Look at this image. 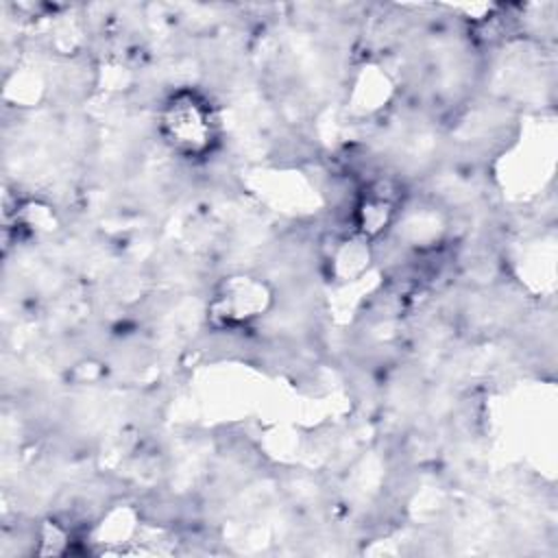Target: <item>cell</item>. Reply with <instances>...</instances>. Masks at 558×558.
I'll list each match as a JSON object with an SVG mask.
<instances>
[{"label":"cell","instance_id":"obj_1","mask_svg":"<svg viewBox=\"0 0 558 558\" xmlns=\"http://www.w3.org/2000/svg\"><path fill=\"white\" fill-rule=\"evenodd\" d=\"M161 144L179 159L201 163L222 146V118L216 100L196 85L170 89L157 107Z\"/></svg>","mask_w":558,"mask_h":558},{"label":"cell","instance_id":"obj_2","mask_svg":"<svg viewBox=\"0 0 558 558\" xmlns=\"http://www.w3.org/2000/svg\"><path fill=\"white\" fill-rule=\"evenodd\" d=\"M275 303L272 286L257 275L235 272L218 281L207 303V318L216 329L235 331L257 323Z\"/></svg>","mask_w":558,"mask_h":558}]
</instances>
